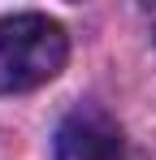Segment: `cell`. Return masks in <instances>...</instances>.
I'll use <instances>...</instances> for the list:
<instances>
[{"mask_svg": "<svg viewBox=\"0 0 156 160\" xmlns=\"http://www.w3.org/2000/svg\"><path fill=\"white\" fill-rule=\"evenodd\" d=\"M56 160H126L117 121L96 104L74 108L56 130Z\"/></svg>", "mask_w": 156, "mask_h": 160, "instance_id": "cell-2", "label": "cell"}, {"mask_svg": "<svg viewBox=\"0 0 156 160\" xmlns=\"http://www.w3.org/2000/svg\"><path fill=\"white\" fill-rule=\"evenodd\" d=\"M70 39L65 26L48 13H13L0 18V95L35 91L65 69Z\"/></svg>", "mask_w": 156, "mask_h": 160, "instance_id": "cell-1", "label": "cell"}]
</instances>
